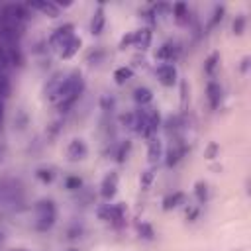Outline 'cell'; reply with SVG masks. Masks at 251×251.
<instances>
[{
    "label": "cell",
    "mask_w": 251,
    "mask_h": 251,
    "mask_svg": "<svg viewBox=\"0 0 251 251\" xmlns=\"http://www.w3.org/2000/svg\"><path fill=\"white\" fill-rule=\"evenodd\" d=\"M27 18V10L22 4H4L0 10V39L8 45H12L22 29H24V22Z\"/></svg>",
    "instance_id": "6da1fadb"
},
{
    "label": "cell",
    "mask_w": 251,
    "mask_h": 251,
    "mask_svg": "<svg viewBox=\"0 0 251 251\" xmlns=\"http://www.w3.org/2000/svg\"><path fill=\"white\" fill-rule=\"evenodd\" d=\"M55 204L51 200H41L37 204V220H39V227L45 229V227H51L53 222H55Z\"/></svg>",
    "instance_id": "7a4b0ae2"
},
{
    "label": "cell",
    "mask_w": 251,
    "mask_h": 251,
    "mask_svg": "<svg viewBox=\"0 0 251 251\" xmlns=\"http://www.w3.org/2000/svg\"><path fill=\"white\" fill-rule=\"evenodd\" d=\"M176 76H178V73L173 63H163L157 67V78L163 86H173L176 82Z\"/></svg>",
    "instance_id": "3957f363"
},
{
    "label": "cell",
    "mask_w": 251,
    "mask_h": 251,
    "mask_svg": "<svg viewBox=\"0 0 251 251\" xmlns=\"http://www.w3.org/2000/svg\"><path fill=\"white\" fill-rule=\"evenodd\" d=\"M71 37H75V35H73V25H71V24H67V25H63V27L55 29V33L51 35V43H53L57 49H63V45H65Z\"/></svg>",
    "instance_id": "277c9868"
},
{
    "label": "cell",
    "mask_w": 251,
    "mask_h": 251,
    "mask_svg": "<svg viewBox=\"0 0 251 251\" xmlns=\"http://www.w3.org/2000/svg\"><path fill=\"white\" fill-rule=\"evenodd\" d=\"M116 190H118V175H116V173H110V175H106V178L102 180L100 194H102V198L110 200V198L116 194Z\"/></svg>",
    "instance_id": "5b68a950"
},
{
    "label": "cell",
    "mask_w": 251,
    "mask_h": 251,
    "mask_svg": "<svg viewBox=\"0 0 251 251\" xmlns=\"http://www.w3.org/2000/svg\"><path fill=\"white\" fill-rule=\"evenodd\" d=\"M176 55H178V47L175 43H163L157 51V59H161L165 63H173Z\"/></svg>",
    "instance_id": "8992f818"
},
{
    "label": "cell",
    "mask_w": 251,
    "mask_h": 251,
    "mask_svg": "<svg viewBox=\"0 0 251 251\" xmlns=\"http://www.w3.org/2000/svg\"><path fill=\"white\" fill-rule=\"evenodd\" d=\"M67 155H69L71 159H82V157L86 155V145H84V141H82V139H73V141L69 143V147H67Z\"/></svg>",
    "instance_id": "52a82bcc"
},
{
    "label": "cell",
    "mask_w": 251,
    "mask_h": 251,
    "mask_svg": "<svg viewBox=\"0 0 251 251\" xmlns=\"http://www.w3.org/2000/svg\"><path fill=\"white\" fill-rule=\"evenodd\" d=\"M12 61H14V53H12V47L0 39V71L4 73V71H6V69L12 65Z\"/></svg>",
    "instance_id": "ba28073f"
},
{
    "label": "cell",
    "mask_w": 251,
    "mask_h": 251,
    "mask_svg": "<svg viewBox=\"0 0 251 251\" xmlns=\"http://www.w3.org/2000/svg\"><path fill=\"white\" fill-rule=\"evenodd\" d=\"M104 24H106V18H104V8H102V6H98V8L94 10L92 22H90V29H92V33H94V35L102 33V29H104Z\"/></svg>",
    "instance_id": "9c48e42d"
},
{
    "label": "cell",
    "mask_w": 251,
    "mask_h": 251,
    "mask_svg": "<svg viewBox=\"0 0 251 251\" xmlns=\"http://www.w3.org/2000/svg\"><path fill=\"white\" fill-rule=\"evenodd\" d=\"M206 94H208L210 106L216 108V106L220 104V100H222V88H220V84H218V82H208V86H206Z\"/></svg>",
    "instance_id": "30bf717a"
},
{
    "label": "cell",
    "mask_w": 251,
    "mask_h": 251,
    "mask_svg": "<svg viewBox=\"0 0 251 251\" xmlns=\"http://www.w3.org/2000/svg\"><path fill=\"white\" fill-rule=\"evenodd\" d=\"M80 43H82V41H80L78 37H71V39L63 45V49H61V57H63V59H71V57L80 49Z\"/></svg>",
    "instance_id": "8fae6325"
},
{
    "label": "cell",
    "mask_w": 251,
    "mask_h": 251,
    "mask_svg": "<svg viewBox=\"0 0 251 251\" xmlns=\"http://www.w3.org/2000/svg\"><path fill=\"white\" fill-rule=\"evenodd\" d=\"M31 8H35V10L43 12V14H47L49 18H57V16H59V6L53 4V2H35V4H31Z\"/></svg>",
    "instance_id": "7c38bea8"
},
{
    "label": "cell",
    "mask_w": 251,
    "mask_h": 251,
    "mask_svg": "<svg viewBox=\"0 0 251 251\" xmlns=\"http://www.w3.org/2000/svg\"><path fill=\"white\" fill-rule=\"evenodd\" d=\"M147 157H149L151 163H157V161L163 157V147H161V141H159V139H151V141H149Z\"/></svg>",
    "instance_id": "4fadbf2b"
},
{
    "label": "cell",
    "mask_w": 251,
    "mask_h": 251,
    "mask_svg": "<svg viewBox=\"0 0 251 251\" xmlns=\"http://www.w3.org/2000/svg\"><path fill=\"white\" fill-rule=\"evenodd\" d=\"M133 98H135V102L137 104H149L151 100H153V94H151V90L149 88H145V86H139V88H135V92H133Z\"/></svg>",
    "instance_id": "5bb4252c"
},
{
    "label": "cell",
    "mask_w": 251,
    "mask_h": 251,
    "mask_svg": "<svg viewBox=\"0 0 251 251\" xmlns=\"http://www.w3.org/2000/svg\"><path fill=\"white\" fill-rule=\"evenodd\" d=\"M133 76V71H131V67H120V69H116L114 71V78H116V82L118 84H124L126 80H129Z\"/></svg>",
    "instance_id": "9a60e30c"
},
{
    "label": "cell",
    "mask_w": 251,
    "mask_h": 251,
    "mask_svg": "<svg viewBox=\"0 0 251 251\" xmlns=\"http://www.w3.org/2000/svg\"><path fill=\"white\" fill-rule=\"evenodd\" d=\"M182 202H184V194H182V192H175V194H171V196L165 198L163 208H165V210H171V208H176V206L182 204Z\"/></svg>",
    "instance_id": "2e32d148"
},
{
    "label": "cell",
    "mask_w": 251,
    "mask_h": 251,
    "mask_svg": "<svg viewBox=\"0 0 251 251\" xmlns=\"http://www.w3.org/2000/svg\"><path fill=\"white\" fill-rule=\"evenodd\" d=\"M133 41L141 47H147L149 41H151V31L149 29H139L137 33H133Z\"/></svg>",
    "instance_id": "e0dca14e"
},
{
    "label": "cell",
    "mask_w": 251,
    "mask_h": 251,
    "mask_svg": "<svg viewBox=\"0 0 251 251\" xmlns=\"http://www.w3.org/2000/svg\"><path fill=\"white\" fill-rule=\"evenodd\" d=\"M173 12H175L176 22H184V20L188 18V8H186V4H182V2L175 4V6H173Z\"/></svg>",
    "instance_id": "ac0fdd59"
},
{
    "label": "cell",
    "mask_w": 251,
    "mask_h": 251,
    "mask_svg": "<svg viewBox=\"0 0 251 251\" xmlns=\"http://www.w3.org/2000/svg\"><path fill=\"white\" fill-rule=\"evenodd\" d=\"M182 153H184V149L182 147H178V149H171L169 151V159H167V165H175L180 157H182Z\"/></svg>",
    "instance_id": "d6986e66"
},
{
    "label": "cell",
    "mask_w": 251,
    "mask_h": 251,
    "mask_svg": "<svg viewBox=\"0 0 251 251\" xmlns=\"http://www.w3.org/2000/svg\"><path fill=\"white\" fill-rule=\"evenodd\" d=\"M243 29H245V18L243 16H237L235 22H233V31L239 35V33H243Z\"/></svg>",
    "instance_id": "ffe728a7"
},
{
    "label": "cell",
    "mask_w": 251,
    "mask_h": 251,
    "mask_svg": "<svg viewBox=\"0 0 251 251\" xmlns=\"http://www.w3.org/2000/svg\"><path fill=\"white\" fill-rule=\"evenodd\" d=\"M37 178H41V180H53V169H39L37 171Z\"/></svg>",
    "instance_id": "44dd1931"
},
{
    "label": "cell",
    "mask_w": 251,
    "mask_h": 251,
    "mask_svg": "<svg viewBox=\"0 0 251 251\" xmlns=\"http://www.w3.org/2000/svg\"><path fill=\"white\" fill-rule=\"evenodd\" d=\"M153 176H155V175H153V171H151V169H149V171H145V173L141 175V186H143V188H149V184H151Z\"/></svg>",
    "instance_id": "7402d4cb"
},
{
    "label": "cell",
    "mask_w": 251,
    "mask_h": 251,
    "mask_svg": "<svg viewBox=\"0 0 251 251\" xmlns=\"http://www.w3.org/2000/svg\"><path fill=\"white\" fill-rule=\"evenodd\" d=\"M8 90H10V82H8L6 75L0 71V94H6Z\"/></svg>",
    "instance_id": "603a6c76"
},
{
    "label": "cell",
    "mask_w": 251,
    "mask_h": 251,
    "mask_svg": "<svg viewBox=\"0 0 251 251\" xmlns=\"http://www.w3.org/2000/svg\"><path fill=\"white\" fill-rule=\"evenodd\" d=\"M206 192H208L206 190V184L204 182H198L196 184V196H198V200H204L206 198Z\"/></svg>",
    "instance_id": "cb8c5ba5"
},
{
    "label": "cell",
    "mask_w": 251,
    "mask_h": 251,
    "mask_svg": "<svg viewBox=\"0 0 251 251\" xmlns=\"http://www.w3.org/2000/svg\"><path fill=\"white\" fill-rule=\"evenodd\" d=\"M216 61H218V55H210V57H208V61H206V73H212V71H214Z\"/></svg>",
    "instance_id": "d4e9b609"
},
{
    "label": "cell",
    "mask_w": 251,
    "mask_h": 251,
    "mask_svg": "<svg viewBox=\"0 0 251 251\" xmlns=\"http://www.w3.org/2000/svg\"><path fill=\"white\" fill-rule=\"evenodd\" d=\"M139 231H143V233H145L143 237H147V239H153V231H151V227H149L147 224H143V226H139Z\"/></svg>",
    "instance_id": "484cf974"
},
{
    "label": "cell",
    "mask_w": 251,
    "mask_h": 251,
    "mask_svg": "<svg viewBox=\"0 0 251 251\" xmlns=\"http://www.w3.org/2000/svg\"><path fill=\"white\" fill-rule=\"evenodd\" d=\"M67 186H69V188H78V186H80V178H76V176L67 178Z\"/></svg>",
    "instance_id": "4316f807"
},
{
    "label": "cell",
    "mask_w": 251,
    "mask_h": 251,
    "mask_svg": "<svg viewBox=\"0 0 251 251\" xmlns=\"http://www.w3.org/2000/svg\"><path fill=\"white\" fill-rule=\"evenodd\" d=\"M127 149H129V143H126V145L120 149V153H118V161H124V159H126V155H127Z\"/></svg>",
    "instance_id": "83f0119b"
},
{
    "label": "cell",
    "mask_w": 251,
    "mask_h": 251,
    "mask_svg": "<svg viewBox=\"0 0 251 251\" xmlns=\"http://www.w3.org/2000/svg\"><path fill=\"white\" fill-rule=\"evenodd\" d=\"M216 149H218V145H216V143H212V145L208 147V151H206V157H208V159H214V155H216Z\"/></svg>",
    "instance_id": "f1b7e54d"
},
{
    "label": "cell",
    "mask_w": 251,
    "mask_h": 251,
    "mask_svg": "<svg viewBox=\"0 0 251 251\" xmlns=\"http://www.w3.org/2000/svg\"><path fill=\"white\" fill-rule=\"evenodd\" d=\"M2 116H4V106L0 104V122H2Z\"/></svg>",
    "instance_id": "f546056e"
},
{
    "label": "cell",
    "mask_w": 251,
    "mask_h": 251,
    "mask_svg": "<svg viewBox=\"0 0 251 251\" xmlns=\"http://www.w3.org/2000/svg\"><path fill=\"white\" fill-rule=\"evenodd\" d=\"M69 251H78V249H69Z\"/></svg>",
    "instance_id": "4dcf8cb0"
}]
</instances>
